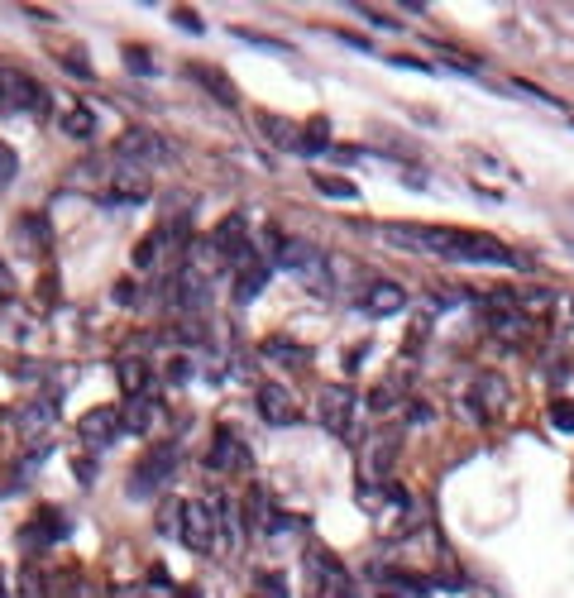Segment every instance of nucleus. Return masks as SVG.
Segmentation results:
<instances>
[{
    "instance_id": "obj_1",
    "label": "nucleus",
    "mask_w": 574,
    "mask_h": 598,
    "mask_svg": "<svg viewBox=\"0 0 574 598\" xmlns=\"http://www.w3.org/2000/svg\"><path fill=\"white\" fill-rule=\"evenodd\" d=\"M479 317L488 326V336H498V340H508V345H521V340L531 336V317L521 311L517 292H483L479 297Z\"/></svg>"
},
{
    "instance_id": "obj_2",
    "label": "nucleus",
    "mask_w": 574,
    "mask_h": 598,
    "mask_svg": "<svg viewBox=\"0 0 574 598\" xmlns=\"http://www.w3.org/2000/svg\"><path fill=\"white\" fill-rule=\"evenodd\" d=\"M278 263L287 273H297L316 297H330V263H326V249H316L311 240H292L287 235L278 244Z\"/></svg>"
},
{
    "instance_id": "obj_3",
    "label": "nucleus",
    "mask_w": 574,
    "mask_h": 598,
    "mask_svg": "<svg viewBox=\"0 0 574 598\" xmlns=\"http://www.w3.org/2000/svg\"><path fill=\"white\" fill-rule=\"evenodd\" d=\"M177 470V441H158V445H148V451L139 455V464L129 470V484L125 493L129 498H154L167 479H173Z\"/></svg>"
},
{
    "instance_id": "obj_4",
    "label": "nucleus",
    "mask_w": 574,
    "mask_h": 598,
    "mask_svg": "<svg viewBox=\"0 0 574 598\" xmlns=\"http://www.w3.org/2000/svg\"><path fill=\"white\" fill-rule=\"evenodd\" d=\"M115 158L125 163V168H158V163L173 158V148H167L163 135H154V129L144 125H129L120 139H115Z\"/></svg>"
},
{
    "instance_id": "obj_5",
    "label": "nucleus",
    "mask_w": 574,
    "mask_h": 598,
    "mask_svg": "<svg viewBox=\"0 0 574 598\" xmlns=\"http://www.w3.org/2000/svg\"><path fill=\"white\" fill-rule=\"evenodd\" d=\"M177 541L187 546V551H196V555L215 551V512H211V503H201V498H187V503H182Z\"/></svg>"
},
{
    "instance_id": "obj_6",
    "label": "nucleus",
    "mask_w": 574,
    "mask_h": 598,
    "mask_svg": "<svg viewBox=\"0 0 574 598\" xmlns=\"http://www.w3.org/2000/svg\"><path fill=\"white\" fill-rule=\"evenodd\" d=\"M67 531H72V527L62 522L58 508H39V512H33V517L20 527V536H14V541H20L24 555H39V551H48V546H58Z\"/></svg>"
},
{
    "instance_id": "obj_7",
    "label": "nucleus",
    "mask_w": 574,
    "mask_h": 598,
    "mask_svg": "<svg viewBox=\"0 0 574 598\" xmlns=\"http://www.w3.org/2000/svg\"><path fill=\"white\" fill-rule=\"evenodd\" d=\"M307 565H311V574H316V584H320L316 598H354V579L345 574V565L335 560V551H326V546H311Z\"/></svg>"
},
{
    "instance_id": "obj_8",
    "label": "nucleus",
    "mask_w": 574,
    "mask_h": 598,
    "mask_svg": "<svg viewBox=\"0 0 574 598\" xmlns=\"http://www.w3.org/2000/svg\"><path fill=\"white\" fill-rule=\"evenodd\" d=\"M316 417L330 436H349V422H354V393L345 384H326L316 397Z\"/></svg>"
},
{
    "instance_id": "obj_9",
    "label": "nucleus",
    "mask_w": 574,
    "mask_h": 598,
    "mask_svg": "<svg viewBox=\"0 0 574 598\" xmlns=\"http://www.w3.org/2000/svg\"><path fill=\"white\" fill-rule=\"evenodd\" d=\"M464 403H469L464 412H469L474 422H493L498 412L508 407V378H502V374H479V384L469 388Z\"/></svg>"
},
{
    "instance_id": "obj_10",
    "label": "nucleus",
    "mask_w": 574,
    "mask_h": 598,
    "mask_svg": "<svg viewBox=\"0 0 574 598\" xmlns=\"http://www.w3.org/2000/svg\"><path fill=\"white\" fill-rule=\"evenodd\" d=\"M58 426V397H33L14 412V431H20V441L33 445V441H48V431Z\"/></svg>"
},
{
    "instance_id": "obj_11",
    "label": "nucleus",
    "mask_w": 574,
    "mask_h": 598,
    "mask_svg": "<svg viewBox=\"0 0 574 598\" xmlns=\"http://www.w3.org/2000/svg\"><path fill=\"white\" fill-rule=\"evenodd\" d=\"M244 464H249V455H244L240 431H234V426H215L211 451H206V470H211V474H240Z\"/></svg>"
},
{
    "instance_id": "obj_12",
    "label": "nucleus",
    "mask_w": 574,
    "mask_h": 598,
    "mask_svg": "<svg viewBox=\"0 0 574 598\" xmlns=\"http://www.w3.org/2000/svg\"><path fill=\"white\" fill-rule=\"evenodd\" d=\"M211 512H215V551L234 555V551H240V531H244V517H240V508H234V498L230 493H215L211 498Z\"/></svg>"
},
{
    "instance_id": "obj_13",
    "label": "nucleus",
    "mask_w": 574,
    "mask_h": 598,
    "mask_svg": "<svg viewBox=\"0 0 574 598\" xmlns=\"http://www.w3.org/2000/svg\"><path fill=\"white\" fill-rule=\"evenodd\" d=\"M10 235L24 254H48V249H53V225H48L43 211H20L14 225H10Z\"/></svg>"
},
{
    "instance_id": "obj_14",
    "label": "nucleus",
    "mask_w": 574,
    "mask_h": 598,
    "mask_svg": "<svg viewBox=\"0 0 574 598\" xmlns=\"http://www.w3.org/2000/svg\"><path fill=\"white\" fill-rule=\"evenodd\" d=\"M77 436L91 445V451H100V445H115L125 436L120 431V407H96V412H87V417L77 422Z\"/></svg>"
},
{
    "instance_id": "obj_15",
    "label": "nucleus",
    "mask_w": 574,
    "mask_h": 598,
    "mask_svg": "<svg viewBox=\"0 0 574 598\" xmlns=\"http://www.w3.org/2000/svg\"><path fill=\"white\" fill-rule=\"evenodd\" d=\"M397 451H402V436H397V431H383V436H374V441L364 445V470H368V479H374V484H387Z\"/></svg>"
},
{
    "instance_id": "obj_16",
    "label": "nucleus",
    "mask_w": 574,
    "mask_h": 598,
    "mask_svg": "<svg viewBox=\"0 0 574 598\" xmlns=\"http://www.w3.org/2000/svg\"><path fill=\"white\" fill-rule=\"evenodd\" d=\"M144 196H148V173L120 163V173H110V192L100 196V202L106 206H134V202H144Z\"/></svg>"
},
{
    "instance_id": "obj_17",
    "label": "nucleus",
    "mask_w": 574,
    "mask_h": 598,
    "mask_svg": "<svg viewBox=\"0 0 574 598\" xmlns=\"http://www.w3.org/2000/svg\"><path fill=\"white\" fill-rule=\"evenodd\" d=\"M402 307H407V288H402V282H374V288H364V297H359L364 317H397Z\"/></svg>"
},
{
    "instance_id": "obj_18",
    "label": "nucleus",
    "mask_w": 574,
    "mask_h": 598,
    "mask_svg": "<svg viewBox=\"0 0 574 598\" xmlns=\"http://www.w3.org/2000/svg\"><path fill=\"white\" fill-rule=\"evenodd\" d=\"M259 417H263L268 426H297V422H301V412L292 407L287 388H278V384H259Z\"/></svg>"
},
{
    "instance_id": "obj_19",
    "label": "nucleus",
    "mask_w": 574,
    "mask_h": 598,
    "mask_svg": "<svg viewBox=\"0 0 574 598\" xmlns=\"http://www.w3.org/2000/svg\"><path fill=\"white\" fill-rule=\"evenodd\" d=\"M5 96H10V110H29V115H48V91L33 81L29 72H10L5 81Z\"/></svg>"
},
{
    "instance_id": "obj_20",
    "label": "nucleus",
    "mask_w": 574,
    "mask_h": 598,
    "mask_svg": "<svg viewBox=\"0 0 574 598\" xmlns=\"http://www.w3.org/2000/svg\"><path fill=\"white\" fill-rule=\"evenodd\" d=\"M154 426H158V397L154 393H139V397H129V403L120 407V431L148 436Z\"/></svg>"
},
{
    "instance_id": "obj_21",
    "label": "nucleus",
    "mask_w": 574,
    "mask_h": 598,
    "mask_svg": "<svg viewBox=\"0 0 574 598\" xmlns=\"http://www.w3.org/2000/svg\"><path fill=\"white\" fill-rule=\"evenodd\" d=\"M378 235L393 244V249H407V254H431V225L387 221V225H378Z\"/></svg>"
},
{
    "instance_id": "obj_22",
    "label": "nucleus",
    "mask_w": 574,
    "mask_h": 598,
    "mask_svg": "<svg viewBox=\"0 0 574 598\" xmlns=\"http://www.w3.org/2000/svg\"><path fill=\"white\" fill-rule=\"evenodd\" d=\"M187 77L192 81H201V87H206L211 96H215V101H221V106H240V91H234V81L225 77V72H215V68H201V62H192V68H187Z\"/></svg>"
},
{
    "instance_id": "obj_23",
    "label": "nucleus",
    "mask_w": 574,
    "mask_h": 598,
    "mask_svg": "<svg viewBox=\"0 0 574 598\" xmlns=\"http://www.w3.org/2000/svg\"><path fill=\"white\" fill-rule=\"evenodd\" d=\"M96 129H100V120H96V110H91V106H72V110H62V135H67V139L87 144V139H96Z\"/></svg>"
},
{
    "instance_id": "obj_24",
    "label": "nucleus",
    "mask_w": 574,
    "mask_h": 598,
    "mask_svg": "<svg viewBox=\"0 0 574 598\" xmlns=\"http://www.w3.org/2000/svg\"><path fill=\"white\" fill-rule=\"evenodd\" d=\"M259 355L273 359V364H307V359H311L307 345H297V340H287V336H268V340L259 345Z\"/></svg>"
},
{
    "instance_id": "obj_25",
    "label": "nucleus",
    "mask_w": 574,
    "mask_h": 598,
    "mask_svg": "<svg viewBox=\"0 0 574 598\" xmlns=\"http://www.w3.org/2000/svg\"><path fill=\"white\" fill-rule=\"evenodd\" d=\"M263 282H268V263H263V259L249 263V269H240V282H234V302L249 307V302H254V297L263 292Z\"/></svg>"
},
{
    "instance_id": "obj_26",
    "label": "nucleus",
    "mask_w": 574,
    "mask_h": 598,
    "mask_svg": "<svg viewBox=\"0 0 574 598\" xmlns=\"http://www.w3.org/2000/svg\"><path fill=\"white\" fill-rule=\"evenodd\" d=\"M330 148V125L326 120H311L307 129H297V144H292V154H326Z\"/></svg>"
},
{
    "instance_id": "obj_27",
    "label": "nucleus",
    "mask_w": 574,
    "mask_h": 598,
    "mask_svg": "<svg viewBox=\"0 0 574 598\" xmlns=\"http://www.w3.org/2000/svg\"><path fill=\"white\" fill-rule=\"evenodd\" d=\"M115 378H120V388H125L129 397L148 393V364H144V359H120V364H115Z\"/></svg>"
},
{
    "instance_id": "obj_28",
    "label": "nucleus",
    "mask_w": 574,
    "mask_h": 598,
    "mask_svg": "<svg viewBox=\"0 0 574 598\" xmlns=\"http://www.w3.org/2000/svg\"><path fill=\"white\" fill-rule=\"evenodd\" d=\"M268 512H273V508H268V493L254 484V489H249V498H244V508H240L244 527H249V531H263V527H268Z\"/></svg>"
},
{
    "instance_id": "obj_29",
    "label": "nucleus",
    "mask_w": 574,
    "mask_h": 598,
    "mask_svg": "<svg viewBox=\"0 0 574 598\" xmlns=\"http://www.w3.org/2000/svg\"><path fill=\"white\" fill-rule=\"evenodd\" d=\"M311 182H316L320 196H330V202H354V196H359V187H354V182L335 177V173H311Z\"/></svg>"
},
{
    "instance_id": "obj_30",
    "label": "nucleus",
    "mask_w": 574,
    "mask_h": 598,
    "mask_svg": "<svg viewBox=\"0 0 574 598\" xmlns=\"http://www.w3.org/2000/svg\"><path fill=\"white\" fill-rule=\"evenodd\" d=\"M364 403H368V412H378V417H387V412H393V407L402 403V397H397V378H383V384H374V388H368V397H364Z\"/></svg>"
},
{
    "instance_id": "obj_31",
    "label": "nucleus",
    "mask_w": 574,
    "mask_h": 598,
    "mask_svg": "<svg viewBox=\"0 0 574 598\" xmlns=\"http://www.w3.org/2000/svg\"><path fill=\"white\" fill-rule=\"evenodd\" d=\"M259 129H268V139L282 144V148H292V144H297V129L287 125V120H278V115H259Z\"/></svg>"
},
{
    "instance_id": "obj_32",
    "label": "nucleus",
    "mask_w": 574,
    "mask_h": 598,
    "mask_svg": "<svg viewBox=\"0 0 574 598\" xmlns=\"http://www.w3.org/2000/svg\"><path fill=\"white\" fill-rule=\"evenodd\" d=\"M163 235H167V230H148V235H144L139 244H134V269H148V263L158 259V244H163Z\"/></svg>"
},
{
    "instance_id": "obj_33",
    "label": "nucleus",
    "mask_w": 574,
    "mask_h": 598,
    "mask_svg": "<svg viewBox=\"0 0 574 598\" xmlns=\"http://www.w3.org/2000/svg\"><path fill=\"white\" fill-rule=\"evenodd\" d=\"M234 39L240 43H249V48H263V53H292V48H287L282 39H268V34H254V29H230Z\"/></svg>"
},
{
    "instance_id": "obj_34",
    "label": "nucleus",
    "mask_w": 574,
    "mask_h": 598,
    "mask_svg": "<svg viewBox=\"0 0 574 598\" xmlns=\"http://www.w3.org/2000/svg\"><path fill=\"white\" fill-rule=\"evenodd\" d=\"M125 68L139 72V77H154L158 62H154V53H148V48H134V43H129V48H125Z\"/></svg>"
},
{
    "instance_id": "obj_35",
    "label": "nucleus",
    "mask_w": 574,
    "mask_h": 598,
    "mask_svg": "<svg viewBox=\"0 0 574 598\" xmlns=\"http://www.w3.org/2000/svg\"><path fill=\"white\" fill-rule=\"evenodd\" d=\"M110 173H106V163H100V158H81L77 163V168H72V182H77V187H87V182H106Z\"/></svg>"
},
{
    "instance_id": "obj_36",
    "label": "nucleus",
    "mask_w": 574,
    "mask_h": 598,
    "mask_svg": "<svg viewBox=\"0 0 574 598\" xmlns=\"http://www.w3.org/2000/svg\"><path fill=\"white\" fill-rule=\"evenodd\" d=\"M550 426L565 431V436H574V403H569V397H555V403H550Z\"/></svg>"
},
{
    "instance_id": "obj_37",
    "label": "nucleus",
    "mask_w": 574,
    "mask_h": 598,
    "mask_svg": "<svg viewBox=\"0 0 574 598\" xmlns=\"http://www.w3.org/2000/svg\"><path fill=\"white\" fill-rule=\"evenodd\" d=\"M110 302H115V307H139V302H144L139 282H134V278H120V282H115V292H110Z\"/></svg>"
},
{
    "instance_id": "obj_38",
    "label": "nucleus",
    "mask_w": 574,
    "mask_h": 598,
    "mask_svg": "<svg viewBox=\"0 0 574 598\" xmlns=\"http://www.w3.org/2000/svg\"><path fill=\"white\" fill-rule=\"evenodd\" d=\"M158 531H163V536H177V531H182V503H177V498H173V503H163Z\"/></svg>"
},
{
    "instance_id": "obj_39",
    "label": "nucleus",
    "mask_w": 574,
    "mask_h": 598,
    "mask_svg": "<svg viewBox=\"0 0 574 598\" xmlns=\"http://www.w3.org/2000/svg\"><path fill=\"white\" fill-rule=\"evenodd\" d=\"M14 173H20V154H14V148L0 139V187H10Z\"/></svg>"
},
{
    "instance_id": "obj_40",
    "label": "nucleus",
    "mask_w": 574,
    "mask_h": 598,
    "mask_svg": "<svg viewBox=\"0 0 574 598\" xmlns=\"http://www.w3.org/2000/svg\"><path fill=\"white\" fill-rule=\"evenodd\" d=\"M263 531H273V536H282V531H307V522L292 517V512H268V527Z\"/></svg>"
},
{
    "instance_id": "obj_41",
    "label": "nucleus",
    "mask_w": 574,
    "mask_h": 598,
    "mask_svg": "<svg viewBox=\"0 0 574 598\" xmlns=\"http://www.w3.org/2000/svg\"><path fill=\"white\" fill-rule=\"evenodd\" d=\"M58 68H62V72H72L77 81H91V68L81 62V53H58Z\"/></svg>"
},
{
    "instance_id": "obj_42",
    "label": "nucleus",
    "mask_w": 574,
    "mask_h": 598,
    "mask_svg": "<svg viewBox=\"0 0 574 598\" xmlns=\"http://www.w3.org/2000/svg\"><path fill=\"white\" fill-rule=\"evenodd\" d=\"M173 20H177V29H187V34H206L201 14H196V10H187V5H177V10H173Z\"/></svg>"
},
{
    "instance_id": "obj_43",
    "label": "nucleus",
    "mask_w": 574,
    "mask_h": 598,
    "mask_svg": "<svg viewBox=\"0 0 574 598\" xmlns=\"http://www.w3.org/2000/svg\"><path fill=\"white\" fill-rule=\"evenodd\" d=\"M259 589H263V598H287V579L278 570H268V574H259Z\"/></svg>"
},
{
    "instance_id": "obj_44",
    "label": "nucleus",
    "mask_w": 574,
    "mask_h": 598,
    "mask_svg": "<svg viewBox=\"0 0 574 598\" xmlns=\"http://www.w3.org/2000/svg\"><path fill=\"white\" fill-rule=\"evenodd\" d=\"M177 336L187 340V345H196V340H206V330H201V317H182L177 321Z\"/></svg>"
},
{
    "instance_id": "obj_45",
    "label": "nucleus",
    "mask_w": 574,
    "mask_h": 598,
    "mask_svg": "<svg viewBox=\"0 0 574 598\" xmlns=\"http://www.w3.org/2000/svg\"><path fill=\"white\" fill-rule=\"evenodd\" d=\"M354 10H359V20L378 24V29H397V20H393V14H383V10H374V5H354Z\"/></svg>"
},
{
    "instance_id": "obj_46",
    "label": "nucleus",
    "mask_w": 574,
    "mask_h": 598,
    "mask_svg": "<svg viewBox=\"0 0 574 598\" xmlns=\"http://www.w3.org/2000/svg\"><path fill=\"white\" fill-rule=\"evenodd\" d=\"M364 355H368V345H349V350H345V369H349V374H359Z\"/></svg>"
},
{
    "instance_id": "obj_47",
    "label": "nucleus",
    "mask_w": 574,
    "mask_h": 598,
    "mask_svg": "<svg viewBox=\"0 0 574 598\" xmlns=\"http://www.w3.org/2000/svg\"><path fill=\"white\" fill-rule=\"evenodd\" d=\"M10 374H14V378H24V384H33V378H39L43 369H33V359H20V364H14Z\"/></svg>"
},
{
    "instance_id": "obj_48",
    "label": "nucleus",
    "mask_w": 574,
    "mask_h": 598,
    "mask_svg": "<svg viewBox=\"0 0 574 598\" xmlns=\"http://www.w3.org/2000/svg\"><path fill=\"white\" fill-rule=\"evenodd\" d=\"M387 62H393V68H412V72H431V62H421V58H387Z\"/></svg>"
},
{
    "instance_id": "obj_49",
    "label": "nucleus",
    "mask_w": 574,
    "mask_h": 598,
    "mask_svg": "<svg viewBox=\"0 0 574 598\" xmlns=\"http://www.w3.org/2000/svg\"><path fill=\"white\" fill-rule=\"evenodd\" d=\"M72 470H77V479H81V484H91V474H96V464H91V460H77V464H72Z\"/></svg>"
},
{
    "instance_id": "obj_50",
    "label": "nucleus",
    "mask_w": 574,
    "mask_h": 598,
    "mask_svg": "<svg viewBox=\"0 0 574 598\" xmlns=\"http://www.w3.org/2000/svg\"><path fill=\"white\" fill-rule=\"evenodd\" d=\"M14 292V278H10V269H5V259H0V297H10Z\"/></svg>"
},
{
    "instance_id": "obj_51",
    "label": "nucleus",
    "mask_w": 574,
    "mask_h": 598,
    "mask_svg": "<svg viewBox=\"0 0 574 598\" xmlns=\"http://www.w3.org/2000/svg\"><path fill=\"white\" fill-rule=\"evenodd\" d=\"M192 369H187V359H173V384H187Z\"/></svg>"
},
{
    "instance_id": "obj_52",
    "label": "nucleus",
    "mask_w": 574,
    "mask_h": 598,
    "mask_svg": "<svg viewBox=\"0 0 574 598\" xmlns=\"http://www.w3.org/2000/svg\"><path fill=\"white\" fill-rule=\"evenodd\" d=\"M407 417L421 426V422H431V407H426V403H412V412H407Z\"/></svg>"
},
{
    "instance_id": "obj_53",
    "label": "nucleus",
    "mask_w": 574,
    "mask_h": 598,
    "mask_svg": "<svg viewBox=\"0 0 574 598\" xmlns=\"http://www.w3.org/2000/svg\"><path fill=\"white\" fill-rule=\"evenodd\" d=\"M335 39L349 43V48H364V53H368V39H359V34H335Z\"/></svg>"
},
{
    "instance_id": "obj_54",
    "label": "nucleus",
    "mask_w": 574,
    "mask_h": 598,
    "mask_svg": "<svg viewBox=\"0 0 574 598\" xmlns=\"http://www.w3.org/2000/svg\"><path fill=\"white\" fill-rule=\"evenodd\" d=\"M115 598H139V589H110Z\"/></svg>"
},
{
    "instance_id": "obj_55",
    "label": "nucleus",
    "mask_w": 574,
    "mask_h": 598,
    "mask_svg": "<svg viewBox=\"0 0 574 598\" xmlns=\"http://www.w3.org/2000/svg\"><path fill=\"white\" fill-rule=\"evenodd\" d=\"M0 598H10V584H5V570H0Z\"/></svg>"
},
{
    "instance_id": "obj_56",
    "label": "nucleus",
    "mask_w": 574,
    "mask_h": 598,
    "mask_svg": "<svg viewBox=\"0 0 574 598\" xmlns=\"http://www.w3.org/2000/svg\"><path fill=\"white\" fill-rule=\"evenodd\" d=\"M387 598H397V593H387Z\"/></svg>"
}]
</instances>
